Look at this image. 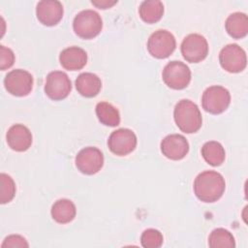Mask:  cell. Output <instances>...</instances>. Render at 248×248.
Wrapping results in <instances>:
<instances>
[{"mask_svg":"<svg viewBox=\"0 0 248 248\" xmlns=\"http://www.w3.org/2000/svg\"><path fill=\"white\" fill-rule=\"evenodd\" d=\"M91 3L96 6L99 9H108L110 7H112L113 5H115L117 3V1H108V0H98V1H91Z\"/></svg>","mask_w":248,"mask_h":248,"instance_id":"28","label":"cell"},{"mask_svg":"<svg viewBox=\"0 0 248 248\" xmlns=\"http://www.w3.org/2000/svg\"><path fill=\"white\" fill-rule=\"evenodd\" d=\"M180 50L183 58L187 62L199 63L208 54V43L201 34H189L183 39Z\"/></svg>","mask_w":248,"mask_h":248,"instance_id":"7","label":"cell"},{"mask_svg":"<svg viewBox=\"0 0 248 248\" xmlns=\"http://www.w3.org/2000/svg\"><path fill=\"white\" fill-rule=\"evenodd\" d=\"M225 27L232 38H244L248 33V17L246 14L240 12L231 14L226 19Z\"/></svg>","mask_w":248,"mask_h":248,"instance_id":"19","label":"cell"},{"mask_svg":"<svg viewBox=\"0 0 248 248\" xmlns=\"http://www.w3.org/2000/svg\"><path fill=\"white\" fill-rule=\"evenodd\" d=\"M163 241V234L156 229H147L140 236V243L144 248H159L162 246Z\"/></svg>","mask_w":248,"mask_h":248,"instance_id":"25","label":"cell"},{"mask_svg":"<svg viewBox=\"0 0 248 248\" xmlns=\"http://www.w3.org/2000/svg\"><path fill=\"white\" fill-rule=\"evenodd\" d=\"M0 182H1L0 202L2 204H5L7 202H10L14 199L16 195V183L13 180V178L6 173L0 174Z\"/></svg>","mask_w":248,"mask_h":248,"instance_id":"24","label":"cell"},{"mask_svg":"<svg viewBox=\"0 0 248 248\" xmlns=\"http://www.w3.org/2000/svg\"><path fill=\"white\" fill-rule=\"evenodd\" d=\"M61 66L68 71L82 69L87 63V53L78 46H70L63 49L59 55Z\"/></svg>","mask_w":248,"mask_h":248,"instance_id":"16","label":"cell"},{"mask_svg":"<svg viewBox=\"0 0 248 248\" xmlns=\"http://www.w3.org/2000/svg\"><path fill=\"white\" fill-rule=\"evenodd\" d=\"M202 155L204 161L213 167H218L222 165L226 157L223 145L215 140L207 141L202 145Z\"/></svg>","mask_w":248,"mask_h":248,"instance_id":"21","label":"cell"},{"mask_svg":"<svg viewBox=\"0 0 248 248\" xmlns=\"http://www.w3.org/2000/svg\"><path fill=\"white\" fill-rule=\"evenodd\" d=\"M15 62V53L14 51L6 47L5 46H0V69L2 71L11 68Z\"/></svg>","mask_w":248,"mask_h":248,"instance_id":"26","label":"cell"},{"mask_svg":"<svg viewBox=\"0 0 248 248\" xmlns=\"http://www.w3.org/2000/svg\"><path fill=\"white\" fill-rule=\"evenodd\" d=\"M76 166L83 174L92 175L97 173L104 165L102 151L93 146L82 148L76 156Z\"/></svg>","mask_w":248,"mask_h":248,"instance_id":"12","label":"cell"},{"mask_svg":"<svg viewBox=\"0 0 248 248\" xmlns=\"http://www.w3.org/2000/svg\"><path fill=\"white\" fill-rule=\"evenodd\" d=\"M221 67L229 73H240L247 65V58L244 49L236 44L225 46L219 53Z\"/></svg>","mask_w":248,"mask_h":248,"instance_id":"8","label":"cell"},{"mask_svg":"<svg viewBox=\"0 0 248 248\" xmlns=\"http://www.w3.org/2000/svg\"><path fill=\"white\" fill-rule=\"evenodd\" d=\"M176 46L174 36L168 30L153 32L147 41V50L155 58L165 59L172 54Z\"/></svg>","mask_w":248,"mask_h":248,"instance_id":"6","label":"cell"},{"mask_svg":"<svg viewBox=\"0 0 248 248\" xmlns=\"http://www.w3.org/2000/svg\"><path fill=\"white\" fill-rule=\"evenodd\" d=\"M72 90V82L68 75L61 71L50 72L46 76L45 92L54 101H60L68 97Z\"/></svg>","mask_w":248,"mask_h":248,"instance_id":"10","label":"cell"},{"mask_svg":"<svg viewBox=\"0 0 248 248\" xmlns=\"http://www.w3.org/2000/svg\"><path fill=\"white\" fill-rule=\"evenodd\" d=\"M29 244L26 239L19 234H11L8 235L3 243L1 244L2 248H16V247H28Z\"/></svg>","mask_w":248,"mask_h":248,"instance_id":"27","label":"cell"},{"mask_svg":"<svg viewBox=\"0 0 248 248\" xmlns=\"http://www.w3.org/2000/svg\"><path fill=\"white\" fill-rule=\"evenodd\" d=\"M63 14V6L57 0H43L36 7L37 18L46 26L56 25L62 19Z\"/></svg>","mask_w":248,"mask_h":248,"instance_id":"14","label":"cell"},{"mask_svg":"<svg viewBox=\"0 0 248 248\" xmlns=\"http://www.w3.org/2000/svg\"><path fill=\"white\" fill-rule=\"evenodd\" d=\"M226 182L223 175L215 170H204L194 181V192L203 202H217L224 194Z\"/></svg>","mask_w":248,"mask_h":248,"instance_id":"1","label":"cell"},{"mask_svg":"<svg viewBox=\"0 0 248 248\" xmlns=\"http://www.w3.org/2000/svg\"><path fill=\"white\" fill-rule=\"evenodd\" d=\"M6 140L8 145L13 150L23 152L29 149L32 144V134L26 126L22 124H15L9 128Z\"/></svg>","mask_w":248,"mask_h":248,"instance_id":"15","label":"cell"},{"mask_svg":"<svg viewBox=\"0 0 248 248\" xmlns=\"http://www.w3.org/2000/svg\"><path fill=\"white\" fill-rule=\"evenodd\" d=\"M108 146L113 154L126 156L135 150L137 146V136L130 129H117L109 135Z\"/></svg>","mask_w":248,"mask_h":248,"instance_id":"11","label":"cell"},{"mask_svg":"<svg viewBox=\"0 0 248 248\" xmlns=\"http://www.w3.org/2000/svg\"><path fill=\"white\" fill-rule=\"evenodd\" d=\"M161 151L170 160H181L189 152V143L186 138L179 134H170L161 141Z\"/></svg>","mask_w":248,"mask_h":248,"instance_id":"13","label":"cell"},{"mask_svg":"<svg viewBox=\"0 0 248 248\" xmlns=\"http://www.w3.org/2000/svg\"><path fill=\"white\" fill-rule=\"evenodd\" d=\"M140 18L146 23H155L159 21L164 14V5L158 0H146L141 2L139 8Z\"/></svg>","mask_w":248,"mask_h":248,"instance_id":"20","label":"cell"},{"mask_svg":"<svg viewBox=\"0 0 248 248\" xmlns=\"http://www.w3.org/2000/svg\"><path fill=\"white\" fill-rule=\"evenodd\" d=\"M231 103V94L221 85H212L204 90L202 97V105L205 111L211 114H219L225 111Z\"/></svg>","mask_w":248,"mask_h":248,"instance_id":"5","label":"cell"},{"mask_svg":"<svg viewBox=\"0 0 248 248\" xmlns=\"http://www.w3.org/2000/svg\"><path fill=\"white\" fill-rule=\"evenodd\" d=\"M96 115L99 121L109 127H115L120 124V113L118 109L108 102H100L96 106Z\"/></svg>","mask_w":248,"mask_h":248,"instance_id":"22","label":"cell"},{"mask_svg":"<svg viewBox=\"0 0 248 248\" xmlns=\"http://www.w3.org/2000/svg\"><path fill=\"white\" fill-rule=\"evenodd\" d=\"M51 217L59 224H67L72 222L77 214L75 203L68 199H60L51 206Z\"/></svg>","mask_w":248,"mask_h":248,"instance_id":"18","label":"cell"},{"mask_svg":"<svg viewBox=\"0 0 248 248\" xmlns=\"http://www.w3.org/2000/svg\"><path fill=\"white\" fill-rule=\"evenodd\" d=\"M103 28L101 16L93 10H83L74 18L73 29L79 38L89 40L100 34Z\"/></svg>","mask_w":248,"mask_h":248,"instance_id":"3","label":"cell"},{"mask_svg":"<svg viewBox=\"0 0 248 248\" xmlns=\"http://www.w3.org/2000/svg\"><path fill=\"white\" fill-rule=\"evenodd\" d=\"M208 245L212 248H233L235 247V240L228 230L217 228L210 232Z\"/></svg>","mask_w":248,"mask_h":248,"instance_id":"23","label":"cell"},{"mask_svg":"<svg viewBox=\"0 0 248 248\" xmlns=\"http://www.w3.org/2000/svg\"><path fill=\"white\" fill-rule=\"evenodd\" d=\"M32 75L22 69H16L9 72L4 78L6 90L16 97L27 96L33 88Z\"/></svg>","mask_w":248,"mask_h":248,"instance_id":"9","label":"cell"},{"mask_svg":"<svg viewBox=\"0 0 248 248\" xmlns=\"http://www.w3.org/2000/svg\"><path fill=\"white\" fill-rule=\"evenodd\" d=\"M173 118L177 127L186 134L198 132L202 124V117L199 107L188 99H183L175 105Z\"/></svg>","mask_w":248,"mask_h":248,"instance_id":"2","label":"cell"},{"mask_svg":"<svg viewBox=\"0 0 248 248\" xmlns=\"http://www.w3.org/2000/svg\"><path fill=\"white\" fill-rule=\"evenodd\" d=\"M162 78L167 86L171 89L181 90L188 86L191 81V71L181 61H170L163 69Z\"/></svg>","mask_w":248,"mask_h":248,"instance_id":"4","label":"cell"},{"mask_svg":"<svg viewBox=\"0 0 248 248\" xmlns=\"http://www.w3.org/2000/svg\"><path fill=\"white\" fill-rule=\"evenodd\" d=\"M75 85L81 96L92 98L100 92L102 88V81L100 78L93 73H82L77 78Z\"/></svg>","mask_w":248,"mask_h":248,"instance_id":"17","label":"cell"}]
</instances>
